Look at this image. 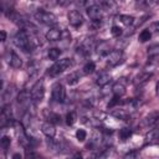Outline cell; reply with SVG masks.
<instances>
[{"instance_id":"cell-1","label":"cell","mask_w":159,"mask_h":159,"mask_svg":"<svg viewBox=\"0 0 159 159\" xmlns=\"http://www.w3.org/2000/svg\"><path fill=\"white\" fill-rule=\"evenodd\" d=\"M12 41H14V43H15L19 48H21V50H24V51H26V52L32 51V50L35 48V46H36V45L34 43V40H31V35H29V34H27L26 31H24V30L17 31V32L15 34Z\"/></svg>"},{"instance_id":"cell-2","label":"cell","mask_w":159,"mask_h":159,"mask_svg":"<svg viewBox=\"0 0 159 159\" xmlns=\"http://www.w3.org/2000/svg\"><path fill=\"white\" fill-rule=\"evenodd\" d=\"M73 66V61L71 58H62V60H57L47 71V73L50 76H57L60 73H62L63 71H66L67 68Z\"/></svg>"},{"instance_id":"cell-3","label":"cell","mask_w":159,"mask_h":159,"mask_svg":"<svg viewBox=\"0 0 159 159\" xmlns=\"http://www.w3.org/2000/svg\"><path fill=\"white\" fill-rule=\"evenodd\" d=\"M35 17L37 21H40L41 24L43 25H48V26H52L57 22V16L50 11H43V10H40L37 12H35Z\"/></svg>"},{"instance_id":"cell-4","label":"cell","mask_w":159,"mask_h":159,"mask_svg":"<svg viewBox=\"0 0 159 159\" xmlns=\"http://www.w3.org/2000/svg\"><path fill=\"white\" fill-rule=\"evenodd\" d=\"M94 47V41L92 37H83L77 46V52L81 53L82 56H88L91 55V51Z\"/></svg>"},{"instance_id":"cell-5","label":"cell","mask_w":159,"mask_h":159,"mask_svg":"<svg viewBox=\"0 0 159 159\" xmlns=\"http://www.w3.org/2000/svg\"><path fill=\"white\" fill-rule=\"evenodd\" d=\"M51 97L55 102L57 103H63L65 99H66V91H65V87L60 83V82H56L53 86H52V91H51Z\"/></svg>"},{"instance_id":"cell-6","label":"cell","mask_w":159,"mask_h":159,"mask_svg":"<svg viewBox=\"0 0 159 159\" xmlns=\"http://www.w3.org/2000/svg\"><path fill=\"white\" fill-rule=\"evenodd\" d=\"M124 58V55L120 50H113L109 52V55L106 57V63L107 67H116L117 65H119Z\"/></svg>"},{"instance_id":"cell-7","label":"cell","mask_w":159,"mask_h":159,"mask_svg":"<svg viewBox=\"0 0 159 159\" xmlns=\"http://www.w3.org/2000/svg\"><path fill=\"white\" fill-rule=\"evenodd\" d=\"M30 94H31V99H32L34 102H40V101L43 98V96H45V87H43L42 80L37 81V82L32 86V88H31V91H30Z\"/></svg>"},{"instance_id":"cell-8","label":"cell","mask_w":159,"mask_h":159,"mask_svg":"<svg viewBox=\"0 0 159 159\" xmlns=\"http://www.w3.org/2000/svg\"><path fill=\"white\" fill-rule=\"evenodd\" d=\"M159 123V111H154L152 113H149L147 117H144L142 119V127L149 129V128H153L155 124Z\"/></svg>"},{"instance_id":"cell-9","label":"cell","mask_w":159,"mask_h":159,"mask_svg":"<svg viewBox=\"0 0 159 159\" xmlns=\"http://www.w3.org/2000/svg\"><path fill=\"white\" fill-rule=\"evenodd\" d=\"M125 87H127V81H125V78L118 80V81L113 84V87H112V92H113L114 97L120 98V97L125 93Z\"/></svg>"},{"instance_id":"cell-10","label":"cell","mask_w":159,"mask_h":159,"mask_svg":"<svg viewBox=\"0 0 159 159\" xmlns=\"http://www.w3.org/2000/svg\"><path fill=\"white\" fill-rule=\"evenodd\" d=\"M68 22L73 27H80L83 22V17H82L81 12L77 10H71L68 12Z\"/></svg>"},{"instance_id":"cell-11","label":"cell","mask_w":159,"mask_h":159,"mask_svg":"<svg viewBox=\"0 0 159 159\" xmlns=\"http://www.w3.org/2000/svg\"><path fill=\"white\" fill-rule=\"evenodd\" d=\"M102 11H103V9L101 7V5L96 4V5H93V6L87 9V15L89 16V19L92 21H101Z\"/></svg>"},{"instance_id":"cell-12","label":"cell","mask_w":159,"mask_h":159,"mask_svg":"<svg viewBox=\"0 0 159 159\" xmlns=\"http://www.w3.org/2000/svg\"><path fill=\"white\" fill-rule=\"evenodd\" d=\"M41 132L47 137V138H53L56 134V128L51 122H43L41 124Z\"/></svg>"},{"instance_id":"cell-13","label":"cell","mask_w":159,"mask_h":159,"mask_svg":"<svg viewBox=\"0 0 159 159\" xmlns=\"http://www.w3.org/2000/svg\"><path fill=\"white\" fill-rule=\"evenodd\" d=\"M152 76H153L152 72H149V71H142V72L138 73V75L135 76V78H134L135 86H142V84H144Z\"/></svg>"},{"instance_id":"cell-14","label":"cell","mask_w":159,"mask_h":159,"mask_svg":"<svg viewBox=\"0 0 159 159\" xmlns=\"http://www.w3.org/2000/svg\"><path fill=\"white\" fill-rule=\"evenodd\" d=\"M109 82H111V75H109L108 72H106V71H102V72L97 76V78H96V83H97L99 87H104V86H107Z\"/></svg>"},{"instance_id":"cell-15","label":"cell","mask_w":159,"mask_h":159,"mask_svg":"<svg viewBox=\"0 0 159 159\" xmlns=\"http://www.w3.org/2000/svg\"><path fill=\"white\" fill-rule=\"evenodd\" d=\"M111 116L116 117L117 119H123V120H125V119H128V118L130 117V112H129L128 109H125V108H118V109H113V111L111 112Z\"/></svg>"},{"instance_id":"cell-16","label":"cell","mask_w":159,"mask_h":159,"mask_svg":"<svg viewBox=\"0 0 159 159\" xmlns=\"http://www.w3.org/2000/svg\"><path fill=\"white\" fill-rule=\"evenodd\" d=\"M61 36H62V31L57 27H52L51 30H48L46 32V39L48 41H58L61 39Z\"/></svg>"},{"instance_id":"cell-17","label":"cell","mask_w":159,"mask_h":159,"mask_svg":"<svg viewBox=\"0 0 159 159\" xmlns=\"http://www.w3.org/2000/svg\"><path fill=\"white\" fill-rule=\"evenodd\" d=\"M109 43L107 42V41H101L99 43H98V46L96 47V50H97V53L101 56V57H103V56H108L109 55Z\"/></svg>"},{"instance_id":"cell-18","label":"cell","mask_w":159,"mask_h":159,"mask_svg":"<svg viewBox=\"0 0 159 159\" xmlns=\"http://www.w3.org/2000/svg\"><path fill=\"white\" fill-rule=\"evenodd\" d=\"M9 63H10V66L11 67H14V68H20L21 66H22V61H21V58H20V56L19 55H16L15 52H10V58H9Z\"/></svg>"},{"instance_id":"cell-19","label":"cell","mask_w":159,"mask_h":159,"mask_svg":"<svg viewBox=\"0 0 159 159\" xmlns=\"http://www.w3.org/2000/svg\"><path fill=\"white\" fill-rule=\"evenodd\" d=\"M47 147H48L50 150H52V152H55V153H58V152H61V149H62L61 143H60L58 140H55L53 138H48V139H47Z\"/></svg>"},{"instance_id":"cell-20","label":"cell","mask_w":159,"mask_h":159,"mask_svg":"<svg viewBox=\"0 0 159 159\" xmlns=\"http://www.w3.org/2000/svg\"><path fill=\"white\" fill-rule=\"evenodd\" d=\"M30 99H31V94H30V92H27V91H22V92H20L19 96H17V102H19L20 104H27V103L30 102Z\"/></svg>"},{"instance_id":"cell-21","label":"cell","mask_w":159,"mask_h":159,"mask_svg":"<svg viewBox=\"0 0 159 159\" xmlns=\"http://www.w3.org/2000/svg\"><path fill=\"white\" fill-rule=\"evenodd\" d=\"M147 55L149 58H154V57H159V43L152 45L148 47L147 50Z\"/></svg>"},{"instance_id":"cell-22","label":"cell","mask_w":159,"mask_h":159,"mask_svg":"<svg viewBox=\"0 0 159 159\" xmlns=\"http://www.w3.org/2000/svg\"><path fill=\"white\" fill-rule=\"evenodd\" d=\"M80 78H81V75L78 72H72V73H70L67 76L66 80H67V83L70 86H75V84H77L80 82Z\"/></svg>"},{"instance_id":"cell-23","label":"cell","mask_w":159,"mask_h":159,"mask_svg":"<svg viewBox=\"0 0 159 159\" xmlns=\"http://www.w3.org/2000/svg\"><path fill=\"white\" fill-rule=\"evenodd\" d=\"M101 7L103 9V10H107V11H112V10H116L117 9V4L114 2V1H108V0H106V1H102L101 4Z\"/></svg>"},{"instance_id":"cell-24","label":"cell","mask_w":159,"mask_h":159,"mask_svg":"<svg viewBox=\"0 0 159 159\" xmlns=\"http://www.w3.org/2000/svg\"><path fill=\"white\" fill-rule=\"evenodd\" d=\"M132 129L130 128H122L120 130H119V139L120 140H127V139H129L130 137H132Z\"/></svg>"},{"instance_id":"cell-25","label":"cell","mask_w":159,"mask_h":159,"mask_svg":"<svg viewBox=\"0 0 159 159\" xmlns=\"http://www.w3.org/2000/svg\"><path fill=\"white\" fill-rule=\"evenodd\" d=\"M60 55H61V50L60 48H50L48 50V52H47V56H48V58L50 60H52V61H57V58L60 57Z\"/></svg>"},{"instance_id":"cell-26","label":"cell","mask_w":159,"mask_h":159,"mask_svg":"<svg viewBox=\"0 0 159 159\" xmlns=\"http://www.w3.org/2000/svg\"><path fill=\"white\" fill-rule=\"evenodd\" d=\"M150 37H152V31H150L149 29L143 30V31L139 34V41H140V42H145V41L150 40Z\"/></svg>"},{"instance_id":"cell-27","label":"cell","mask_w":159,"mask_h":159,"mask_svg":"<svg viewBox=\"0 0 159 159\" xmlns=\"http://www.w3.org/2000/svg\"><path fill=\"white\" fill-rule=\"evenodd\" d=\"M119 20L125 26H129V25H132L134 22V17L133 16H129V15H119Z\"/></svg>"},{"instance_id":"cell-28","label":"cell","mask_w":159,"mask_h":159,"mask_svg":"<svg viewBox=\"0 0 159 159\" xmlns=\"http://www.w3.org/2000/svg\"><path fill=\"white\" fill-rule=\"evenodd\" d=\"M65 119H66V124L67 125H73L75 122H76V119H77V116H76L75 112H70V113L66 114V118Z\"/></svg>"},{"instance_id":"cell-29","label":"cell","mask_w":159,"mask_h":159,"mask_svg":"<svg viewBox=\"0 0 159 159\" xmlns=\"http://www.w3.org/2000/svg\"><path fill=\"white\" fill-rule=\"evenodd\" d=\"M94 70H96L94 62H88V63H86V65L83 66V73H84V75H89V73L94 72Z\"/></svg>"},{"instance_id":"cell-30","label":"cell","mask_w":159,"mask_h":159,"mask_svg":"<svg viewBox=\"0 0 159 159\" xmlns=\"http://www.w3.org/2000/svg\"><path fill=\"white\" fill-rule=\"evenodd\" d=\"M47 119H48V122H51L52 124H53V123H60V122H61V117H60L58 114H56V113H50L48 117H47Z\"/></svg>"},{"instance_id":"cell-31","label":"cell","mask_w":159,"mask_h":159,"mask_svg":"<svg viewBox=\"0 0 159 159\" xmlns=\"http://www.w3.org/2000/svg\"><path fill=\"white\" fill-rule=\"evenodd\" d=\"M86 137H87V133H86L84 129H78V130L76 132V138H77L80 142H83V140L86 139Z\"/></svg>"},{"instance_id":"cell-32","label":"cell","mask_w":159,"mask_h":159,"mask_svg":"<svg viewBox=\"0 0 159 159\" xmlns=\"http://www.w3.org/2000/svg\"><path fill=\"white\" fill-rule=\"evenodd\" d=\"M10 143H11V140H10V138L6 137V135H4V137L1 138V140H0L1 148H4V149H7V148L10 147Z\"/></svg>"},{"instance_id":"cell-33","label":"cell","mask_w":159,"mask_h":159,"mask_svg":"<svg viewBox=\"0 0 159 159\" xmlns=\"http://www.w3.org/2000/svg\"><path fill=\"white\" fill-rule=\"evenodd\" d=\"M111 34L113 35V36H116V37H118V36H120L122 35V29L119 27V26H112V30H111Z\"/></svg>"},{"instance_id":"cell-34","label":"cell","mask_w":159,"mask_h":159,"mask_svg":"<svg viewBox=\"0 0 159 159\" xmlns=\"http://www.w3.org/2000/svg\"><path fill=\"white\" fill-rule=\"evenodd\" d=\"M138 152L137 150H132V152H129L128 154H125L124 155V159H137L138 158Z\"/></svg>"},{"instance_id":"cell-35","label":"cell","mask_w":159,"mask_h":159,"mask_svg":"<svg viewBox=\"0 0 159 159\" xmlns=\"http://www.w3.org/2000/svg\"><path fill=\"white\" fill-rule=\"evenodd\" d=\"M119 103V98L118 97H113L112 99H111V102L108 103V108H113L116 104H118Z\"/></svg>"},{"instance_id":"cell-36","label":"cell","mask_w":159,"mask_h":159,"mask_svg":"<svg viewBox=\"0 0 159 159\" xmlns=\"http://www.w3.org/2000/svg\"><path fill=\"white\" fill-rule=\"evenodd\" d=\"M150 29H152L153 31H155V32H159V22H154Z\"/></svg>"},{"instance_id":"cell-37","label":"cell","mask_w":159,"mask_h":159,"mask_svg":"<svg viewBox=\"0 0 159 159\" xmlns=\"http://www.w3.org/2000/svg\"><path fill=\"white\" fill-rule=\"evenodd\" d=\"M0 36H1V41H5V40H6V32H5L4 30L0 31Z\"/></svg>"},{"instance_id":"cell-38","label":"cell","mask_w":159,"mask_h":159,"mask_svg":"<svg viewBox=\"0 0 159 159\" xmlns=\"http://www.w3.org/2000/svg\"><path fill=\"white\" fill-rule=\"evenodd\" d=\"M73 159H83V158H82V154L81 153H76L73 155Z\"/></svg>"},{"instance_id":"cell-39","label":"cell","mask_w":159,"mask_h":159,"mask_svg":"<svg viewBox=\"0 0 159 159\" xmlns=\"http://www.w3.org/2000/svg\"><path fill=\"white\" fill-rule=\"evenodd\" d=\"M12 159H22V158L19 153H15V154H12Z\"/></svg>"},{"instance_id":"cell-40","label":"cell","mask_w":159,"mask_h":159,"mask_svg":"<svg viewBox=\"0 0 159 159\" xmlns=\"http://www.w3.org/2000/svg\"><path fill=\"white\" fill-rule=\"evenodd\" d=\"M157 94L159 96V82L157 83Z\"/></svg>"},{"instance_id":"cell-41","label":"cell","mask_w":159,"mask_h":159,"mask_svg":"<svg viewBox=\"0 0 159 159\" xmlns=\"http://www.w3.org/2000/svg\"><path fill=\"white\" fill-rule=\"evenodd\" d=\"M154 143H155V144H159V137H158V138H157V140H155V142H154Z\"/></svg>"},{"instance_id":"cell-42","label":"cell","mask_w":159,"mask_h":159,"mask_svg":"<svg viewBox=\"0 0 159 159\" xmlns=\"http://www.w3.org/2000/svg\"><path fill=\"white\" fill-rule=\"evenodd\" d=\"M70 159H73V158H70Z\"/></svg>"}]
</instances>
